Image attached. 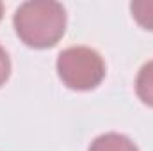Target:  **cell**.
Instances as JSON below:
<instances>
[{
  "label": "cell",
  "instance_id": "1",
  "mask_svg": "<svg viewBox=\"0 0 153 151\" xmlns=\"http://www.w3.org/2000/svg\"><path fill=\"white\" fill-rule=\"evenodd\" d=\"M18 38L30 48H50L64 36L66 11L53 0L23 2L13 18Z\"/></svg>",
  "mask_w": 153,
  "mask_h": 151
},
{
  "label": "cell",
  "instance_id": "2",
  "mask_svg": "<svg viewBox=\"0 0 153 151\" xmlns=\"http://www.w3.org/2000/svg\"><path fill=\"white\" fill-rule=\"evenodd\" d=\"M57 75L73 91H91L105 78V62L93 48L71 46L59 53Z\"/></svg>",
  "mask_w": 153,
  "mask_h": 151
},
{
  "label": "cell",
  "instance_id": "3",
  "mask_svg": "<svg viewBox=\"0 0 153 151\" xmlns=\"http://www.w3.org/2000/svg\"><path fill=\"white\" fill-rule=\"evenodd\" d=\"M89 151H139V150L126 135L112 132V133H105V135L96 137L91 142Z\"/></svg>",
  "mask_w": 153,
  "mask_h": 151
},
{
  "label": "cell",
  "instance_id": "4",
  "mask_svg": "<svg viewBox=\"0 0 153 151\" xmlns=\"http://www.w3.org/2000/svg\"><path fill=\"white\" fill-rule=\"evenodd\" d=\"M135 93L144 105L153 107V61L141 68L135 80Z\"/></svg>",
  "mask_w": 153,
  "mask_h": 151
},
{
  "label": "cell",
  "instance_id": "5",
  "mask_svg": "<svg viewBox=\"0 0 153 151\" xmlns=\"http://www.w3.org/2000/svg\"><path fill=\"white\" fill-rule=\"evenodd\" d=\"M134 20L146 30H153V0H135L130 4Z\"/></svg>",
  "mask_w": 153,
  "mask_h": 151
},
{
  "label": "cell",
  "instance_id": "6",
  "mask_svg": "<svg viewBox=\"0 0 153 151\" xmlns=\"http://www.w3.org/2000/svg\"><path fill=\"white\" fill-rule=\"evenodd\" d=\"M11 75V61L7 52L0 46V87L7 82V78Z\"/></svg>",
  "mask_w": 153,
  "mask_h": 151
},
{
  "label": "cell",
  "instance_id": "7",
  "mask_svg": "<svg viewBox=\"0 0 153 151\" xmlns=\"http://www.w3.org/2000/svg\"><path fill=\"white\" fill-rule=\"evenodd\" d=\"M2 14H4V4L0 2V20H2Z\"/></svg>",
  "mask_w": 153,
  "mask_h": 151
}]
</instances>
